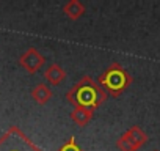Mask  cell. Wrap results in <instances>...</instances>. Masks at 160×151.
<instances>
[{
  "mask_svg": "<svg viewBox=\"0 0 160 151\" xmlns=\"http://www.w3.org/2000/svg\"><path fill=\"white\" fill-rule=\"evenodd\" d=\"M98 84L104 88V91L113 98L121 96L132 84V76L118 63L113 61L110 66L99 76Z\"/></svg>",
  "mask_w": 160,
  "mask_h": 151,
  "instance_id": "cell-2",
  "label": "cell"
},
{
  "mask_svg": "<svg viewBox=\"0 0 160 151\" xmlns=\"http://www.w3.org/2000/svg\"><path fill=\"white\" fill-rule=\"evenodd\" d=\"M66 99L74 107L96 112L107 101V93L93 77L83 76L72 88H69V91L66 93Z\"/></svg>",
  "mask_w": 160,
  "mask_h": 151,
  "instance_id": "cell-1",
  "label": "cell"
},
{
  "mask_svg": "<svg viewBox=\"0 0 160 151\" xmlns=\"http://www.w3.org/2000/svg\"><path fill=\"white\" fill-rule=\"evenodd\" d=\"M19 63H21V66H22L27 72H30V74H36V72L44 66L46 58H44V55H42L38 49H35V47H28V49L21 55Z\"/></svg>",
  "mask_w": 160,
  "mask_h": 151,
  "instance_id": "cell-5",
  "label": "cell"
},
{
  "mask_svg": "<svg viewBox=\"0 0 160 151\" xmlns=\"http://www.w3.org/2000/svg\"><path fill=\"white\" fill-rule=\"evenodd\" d=\"M32 98H33V101H35L36 104L44 106V104H47V102L50 101V98H52V90H50V87L46 85V84H38V85H35V87L32 88Z\"/></svg>",
  "mask_w": 160,
  "mask_h": 151,
  "instance_id": "cell-7",
  "label": "cell"
},
{
  "mask_svg": "<svg viewBox=\"0 0 160 151\" xmlns=\"http://www.w3.org/2000/svg\"><path fill=\"white\" fill-rule=\"evenodd\" d=\"M58 151H83V149L80 148V145L75 142V137H71L63 146L58 148Z\"/></svg>",
  "mask_w": 160,
  "mask_h": 151,
  "instance_id": "cell-10",
  "label": "cell"
},
{
  "mask_svg": "<svg viewBox=\"0 0 160 151\" xmlns=\"http://www.w3.org/2000/svg\"><path fill=\"white\" fill-rule=\"evenodd\" d=\"M93 117H94V112L87 110V109H82V107H74L72 112H71L72 121H74L77 126H80V128L87 126V124L93 120Z\"/></svg>",
  "mask_w": 160,
  "mask_h": 151,
  "instance_id": "cell-9",
  "label": "cell"
},
{
  "mask_svg": "<svg viewBox=\"0 0 160 151\" xmlns=\"http://www.w3.org/2000/svg\"><path fill=\"white\" fill-rule=\"evenodd\" d=\"M63 13H64L69 19L77 21V19H80V18L83 16V13H85V5H83L82 2H78V0H69L68 3L63 5Z\"/></svg>",
  "mask_w": 160,
  "mask_h": 151,
  "instance_id": "cell-8",
  "label": "cell"
},
{
  "mask_svg": "<svg viewBox=\"0 0 160 151\" xmlns=\"http://www.w3.org/2000/svg\"><path fill=\"white\" fill-rule=\"evenodd\" d=\"M0 151H42L18 126L8 128L0 137Z\"/></svg>",
  "mask_w": 160,
  "mask_h": 151,
  "instance_id": "cell-3",
  "label": "cell"
},
{
  "mask_svg": "<svg viewBox=\"0 0 160 151\" xmlns=\"http://www.w3.org/2000/svg\"><path fill=\"white\" fill-rule=\"evenodd\" d=\"M146 142V132L140 126H132L116 140V146L119 148V151H138Z\"/></svg>",
  "mask_w": 160,
  "mask_h": 151,
  "instance_id": "cell-4",
  "label": "cell"
},
{
  "mask_svg": "<svg viewBox=\"0 0 160 151\" xmlns=\"http://www.w3.org/2000/svg\"><path fill=\"white\" fill-rule=\"evenodd\" d=\"M66 77V71L58 65V63H52L46 68L44 71V79L50 84V85H60Z\"/></svg>",
  "mask_w": 160,
  "mask_h": 151,
  "instance_id": "cell-6",
  "label": "cell"
},
{
  "mask_svg": "<svg viewBox=\"0 0 160 151\" xmlns=\"http://www.w3.org/2000/svg\"><path fill=\"white\" fill-rule=\"evenodd\" d=\"M155 151H157V149H155Z\"/></svg>",
  "mask_w": 160,
  "mask_h": 151,
  "instance_id": "cell-11",
  "label": "cell"
}]
</instances>
